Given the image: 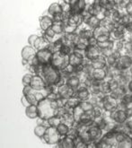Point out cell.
<instances>
[{
  "label": "cell",
  "instance_id": "obj_1",
  "mask_svg": "<svg viewBox=\"0 0 132 148\" xmlns=\"http://www.w3.org/2000/svg\"><path fill=\"white\" fill-rule=\"evenodd\" d=\"M39 118L48 120L50 118L57 116V112L59 108L57 100L52 101L49 98H45L37 104Z\"/></svg>",
  "mask_w": 132,
  "mask_h": 148
},
{
  "label": "cell",
  "instance_id": "obj_2",
  "mask_svg": "<svg viewBox=\"0 0 132 148\" xmlns=\"http://www.w3.org/2000/svg\"><path fill=\"white\" fill-rule=\"evenodd\" d=\"M38 75H41L45 81L47 86L58 85L61 79V73L57 68H55L51 64L42 66Z\"/></svg>",
  "mask_w": 132,
  "mask_h": 148
},
{
  "label": "cell",
  "instance_id": "obj_3",
  "mask_svg": "<svg viewBox=\"0 0 132 148\" xmlns=\"http://www.w3.org/2000/svg\"><path fill=\"white\" fill-rule=\"evenodd\" d=\"M50 64L58 70L62 71L69 65V56L62 55L59 51L56 52V53H53Z\"/></svg>",
  "mask_w": 132,
  "mask_h": 148
},
{
  "label": "cell",
  "instance_id": "obj_4",
  "mask_svg": "<svg viewBox=\"0 0 132 148\" xmlns=\"http://www.w3.org/2000/svg\"><path fill=\"white\" fill-rule=\"evenodd\" d=\"M43 140L46 144L51 145H56L61 139V136L58 132L57 127H48L46 133L43 136Z\"/></svg>",
  "mask_w": 132,
  "mask_h": 148
},
{
  "label": "cell",
  "instance_id": "obj_5",
  "mask_svg": "<svg viewBox=\"0 0 132 148\" xmlns=\"http://www.w3.org/2000/svg\"><path fill=\"white\" fill-rule=\"evenodd\" d=\"M132 66V57L129 55H121L118 59L115 67L120 72L128 71Z\"/></svg>",
  "mask_w": 132,
  "mask_h": 148
},
{
  "label": "cell",
  "instance_id": "obj_6",
  "mask_svg": "<svg viewBox=\"0 0 132 148\" xmlns=\"http://www.w3.org/2000/svg\"><path fill=\"white\" fill-rule=\"evenodd\" d=\"M102 107L103 110L106 111H112L113 110L117 109L118 107V102L119 101L112 97L111 94L104 95L102 99Z\"/></svg>",
  "mask_w": 132,
  "mask_h": 148
},
{
  "label": "cell",
  "instance_id": "obj_7",
  "mask_svg": "<svg viewBox=\"0 0 132 148\" xmlns=\"http://www.w3.org/2000/svg\"><path fill=\"white\" fill-rule=\"evenodd\" d=\"M88 133H89L90 140L91 142H97L103 136V131L96 125L94 122L89 126V129H88Z\"/></svg>",
  "mask_w": 132,
  "mask_h": 148
},
{
  "label": "cell",
  "instance_id": "obj_8",
  "mask_svg": "<svg viewBox=\"0 0 132 148\" xmlns=\"http://www.w3.org/2000/svg\"><path fill=\"white\" fill-rule=\"evenodd\" d=\"M58 93L59 97L64 99H69L71 97H74L76 95V90L70 87L67 84H64L58 87Z\"/></svg>",
  "mask_w": 132,
  "mask_h": 148
},
{
  "label": "cell",
  "instance_id": "obj_9",
  "mask_svg": "<svg viewBox=\"0 0 132 148\" xmlns=\"http://www.w3.org/2000/svg\"><path fill=\"white\" fill-rule=\"evenodd\" d=\"M36 56H37L38 59L40 60L41 65L45 66V65L50 64L53 53H52V52L49 49H43V50L37 51Z\"/></svg>",
  "mask_w": 132,
  "mask_h": 148
},
{
  "label": "cell",
  "instance_id": "obj_10",
  "mask_svg": "<svg viewBox=\"0 0 132 148\" xmlns=\"http://www.w3.org/2000/svg\"><path fill=\"white\" fill-rule=\"evenodd\" d=\"M111 118L112 119L114 122H116L118 124L125 123L128 119L125 110H121L119 109H115L112 111H111Z\"/></svg>",
  "mask_w": 132,
  "mask_h": 148
},
{
  "label": "cell",
  "instance_id": "obj_11",
  "mask_svg": "<svg viewBox=\"0 0 132 148\" xmlns=\"http://www.w3.org/2000/svg\"><path fill=\"white\" fill-rule=\"evenodd\" d=\"M36 54H37V50L34 49V47L30 46V45L24 46L21 51L22 59L28 60V61H30L32 58H33L35 56H36Z\"/></svg>",
  "mask_w": 132,
  "mask_h": 148
},
{
  "label": "cell",
  "instance_id": "obj_12",
  "mask_svg": "<svg viewBox=\"0 0 132 148\" xmlns=\"http://www.w3.org/2000/svg\"><path fill=\"white\" fill-rule=\"evenodd\" d=\"M30 85L34 90H44V89H46V87H47V84H46L45 81L43 80V78L38 75H33L32 83Z\"/></svg>",
  "mask_w": 132,
  "mask_h": 148
},
{
  "label": "cell",
  "instance_id": "obj_13",
  "mask_svg": "<svg viewBox=\"0 0 132 148\" xmlns=\"http://www.w3.org/2000/svg\"><path fill=\"white\" fill-rule=\"evenodd\" d=\"M76 97L82 101L89 100V98L91 96V93L87 87H85L83 84H81L80 86L76 90Z\"/></svg>",
  "mask_w": 132,
  "mask_h": 148
},
{
  "label": "cell",
  "instance_id": "obj_14",
  "mask_svg": "<svg viewBox=\"0 0 132 148\" xmlns=\"http://www.w3.org/2000/svg\"><path fill=\"white\" fill-rule=\"evenodd\" d=\"M39 23H40L41 29L44 32L45 31H47L49 28L52 27V25H53L54 22H53V19H52V17L47 14V15L41 16L40 18V20H39Z\"/></svg>",
  "mask_w": 132,
  "mask_h": 148
},
{
  "label": "cell",
  "instance_id": "obj_15",
  "mask_svg": "<svg viewBox=\"0 0 132 148\" xmlns=\"http://www.w3.org/2000/svg\"><path fill=\"white\" fill-rule=\"evenodd\" d=\"M85 52V58L91 60V61L95 58H97L101 55V49L97 46H95V47L88 46V48L86 49Z\"/></svg>",
  "mask_w": 132,
  "mask_h": 148
},
{
  "label": "cell",
  "instance_id": "obj_16",
  "mask_svg": "<svg viewBox=\"0 0 132 148\" xmlns=\"http://www.w3.org/2000/svg\"><path fill=\"white\" fill-rule=\"evenodd\" d=\"M62 13H63L62 5H61L60 3H58V2L52 3L49 6V8H48V15H50L51 17L59 15V14H61Z\"/></svg>",
  "mask_w": 132,
  "mask_h": 148
},
{
  "label": "cell",
  "instance_id": "obj_17",
  "mask_svg": "<svg viewBox=\"0 0 132 148\" xmlns=\"http://www.w3.org/2000/svg\"><path fill=\"white\" fill-rule=\"evenodd\" d=\"M56 147L58 148H75L74 139L68 137L67 136H61L60 141L56 145Z\"/></svg>",
  "mask_w": 132,
  "mask_h": 148
},
{
  "label": "cell",
  "instance_id": "obj_18",
  "mask_svg": "<svg viewBox=\"0 0 132 148\" xmlns=\"http://www.w3.org/2000/svg\"><path fill=\"white\" fill-rule=\"evenodd\" d=\"M50 44L51 43L50 41H48L43 36H40L38 38V40H36V42H35L33 47L37 51H40V50H43V49H49Z\"/></svg>",
  "mask_w": 132,
  "mask_h": 148
},
{
  "label": "cell",
  "instance_id": "obj_19",
  "mask_svg": "<svg viewBox=\"0 0 132 148\" xmlns=\"http://www.w3.org/2000/svg\"><path fill=\"white\" fill-rule=\"evenodd\" d=\"M25 115L30 119H37L39 118V112H38L37 105L31 104L29 107L25 108Z\"/></svg>",
  "mask_w": 132,
  "mask_h": 148
},
{
  "label": "cell",
  "instance_id": "obj_20",
  "mask_svg": "<svg viewBox=\"0 0 132 148\" xmlns=\"http://www.w3.org/2000/svg\"><path fill=\"white\" fill-rule=\"evenodd\" d=\"M92 77L93 79L95 81H103L105 80V78L107 77V72L105 68H98L93 70L92 73Z\"/></svg>",
  "mask_w": 132,
  "mask_h": 148
},
{
  "label": "cell",
  "instance_id": "obj_21",
  "mask_svg": "<svg viewBox=\"0 0 132 148\" xmlns=\"http://www.w3.org/2000/svg\"><path fill=\"white\" fill-rule=\"evenodd\" d=\"M91 65L94 69H98V68H106V58L102 56V54L94 60L91 61Z\"/></svg>",
  "mask_w": 132,
  "mask_h": 148
},
{
  "label": "cell",
  "instance_id": "obj_22",
  "mask_svg": "<svg viewBox=\"0 0 132 148\" xmlns=\"http://www.w3.org/2000/svg\"><path fill=\"white\" fill-rule=\"evenodd\" d=\"M128 89L127 87H123V86H119L117 89H115L114 91H112L110 94L112 97H114L115 99H117L118 101L121 100L123 98V96L128 92Z\"/></svg>",
  "mask_w": 132,
  "mask_h": 148
},
{
  "label": "cell",
  "instance_id": "obj_23",
  "mask_svg": "<svg viewBox=\"0 0 132 148\" xmlns=\"http://www.w3.org/2000/svg\"><path fill=\"white\" fill-rule=\"evenodd\" d=\"M66 84H67V85H69L70 87H72L73 89H75V90H76L79 86H80V84H81V82H80V79H79V77L76 75V74H74L73 75H71V76H69L67 79V81H66Z\"/></svg>",
  "mask_w": 132,
  "mask_h": 148
},
{
  "label": "cell",
  "instance_id": "obj_24",
  "mask_svg": "<svg viewBox=\"0 0 132 148\" xmlns=\"http://www.w3.org/2000/svg\"><path fill=\"white\" fill-rule=\"evenodd\" d=\"M48 128V126L46 125H41V124H37V126L34 127L33 129V132H34V135L36 136L37 137L39 138H43L44 135L46 133V130Z\"/></svg>",
  "mask_w": 132,
  "mask_h": 148
},
{
  "label": "cell",
  "instance_id": "obj_25",
  "mask_svg": "<svg viewBox=\"0 0 132 148\" xmlns=\"http://www.w3.org/2000/svg\"><path fill=\"white\" fill-rule=\"evenodd\" d=\"M104 35H111V32L107 30L106 27L99 26V27L94 30V37L95 39H97L100 36H104Z\"/></svg>",
  "mask_w": 132,
  "mask_h": 148
},
{
  "label": "cell",
  "instance_id": "obj_26",
  "mask_svg": "<svg viewBox=\"0 0 132 148\" xmlns=\"http://www.w3.org/2000/svg\"><path fill=\"white\" fill-rule=\"evenodd\" d=\"M80 102H81V101L76 97V95H75L74 97H71V98L67 99V101L66 105H65V108L73 110L74 108L78 106L79 104H80Z\"/></svg>",
  "mask_w": 132,
  "mask_h": 148
},
{
  "label": "cell",
  "instance_id": "obj_27",
  "mask_svg": "<svg viewBox=\"0 0 132 148\" xmlns=\"http://www.w3.org/2000/svg\"><path fill=\"white\" fill-rule=\"evenodd\" d=\"M51 28L55 32L57 35H63L64 34V23L63 22H54Z\"/></svg>",
  "mask_w": 132,
  "mask_h": 148
},
{
  "label": "cell",
  "instance_id": "obj_28",
  "mask_svg": "<svg viewBox=\"0 0 132 148\" xmlns=\"http://www.w3.org/2000/svg\"><path fill=\"white\" fill-rule=\"evenodd\" d=\"M100 23H101V20L98 18L97 16H92L91 18H90V20L88 21V23L86 24H87L88 27H89L90 29H92L94 31V29L99 27V26H100Z\"/></svg>",
  "mask_w": 132,
  "mask_h": 148
},
{
  "label": "cell",
  "instance_id": "obj_29",
  "mask_svg": "<svg viewBox=\"0 0 132 148\" xmlns=\"http://www.w3.org/2000/svg\"><path fill=\"white\" fill-rule=\"evenodd\" d=\"M83 60L82 58H78L77 56H76L74 53L70 54L69 55V65H71L73 66H80L83 64Z\"/></svg>",
  "mask_w": 132,
  "mask_h": 148
},
{
  "label": "cell",
  "instance_id": "obj_30",
  "mask_svg": "<svg viewBox=\"0 0 132 148\" xmlns=\"http://www.w3.org/2000/svg\"><path fill=\"white\" fill-rule=\"evenodd\" d=\"M84 111L85 110L81 108L80 105H78L73 109V117H74V120L76 123H79V121H80V117L83 114Z\"/></svg>",
  "mask_w": 132,
  "mask_h": 148
},
{
  "label": "cell",
  "instance_id": "obj_31",
  "mask_svg": "<svg viewBox=\"0 0 132 148\" xmlns=\"http://www.w3.org/2000/svg\"><path fill=\"white\" fill-rule=\"evenodd\" d=\"M100 89H101V92L104 95H107V94H110L111 92V87H110V84L108 81H102L101 84H100Z\"/></svg>",
  "mask_w": 132,
  "mask_h": 148
},
{
  "label": "cell",
  "instance_id": "obj_32",
  "mask_svg": "<svg viewBox=\"0 0 132 148\" xmlns=\"http://www.w3.org/2000/svg\"><path fill=\"white\" fill-rule=\"evenodd\" d=\"M69 129H70V127H68L67 124L63 123V122H61L58 127H57V130H58V132L59 133V135L61 136H67V132L69 131Z\"/></svg>",
  "mask_w": 132,
  "mask_h": 148
},
{
  "label": "cell",
  "instance_id": "obj_33",
  "mask_svg": "<svg viewBox=\"0 0 132 148\" xmlns=\"http://www.w3.org/2000/svg\"><path fill=\"white\" fill-rule=\"evenodd\" d=\"M61 122H62V119L58 116H54V117H51L48 119V124L50 127H57Z\"/></svg>",
  "mask_w": 132,
  "mask_h": 148
},
{
  "label": "cell",
  "instance_id": "obj_34",
  "mask_svg": "<svg viewBox=\"0 0 132 148\" xmlns=\"http://www.w3.org/2000/svg\"><path fill=\"white\" fill-rule=\"evenodd\" d=\"M117 148H132V138L129 136L121 143L118 144Z\"/></svg>",
  "mask_w": 132,
  "mask_h": 148
},
{
  "label": "cell",
  "instance_id": "obj_35",
  "mask_svg": "<svg viewBox=\"0 0 132 148\" xmlns=\"http://www.w3.org/2000/svg\"><path fill=\"white\" fill-rule=\"evenodd\" d=\"M73 51H74V48L71 47V46H69V45H62V47H61L59 52L62 55H65V56H69L70 54H72L73 53Z\"/></svg>",
  "mask_w": 132,
  "mask_h": 148
},
{
  "label": "cell",
  "instance_id": "obj_36",
  "mask_svg": "<svg viewBox=\"0 0 132 148\" xmlns=\"http://www.w3.org/2000/svg\"><path fill=\"white\" fill-rule=\"evenodd\" d=\"M79 105L81 106V108L85 110V111H90L94 109V106L93 105V104L89 101H82L80 102V104Z\"/></svg>",
  "mask_w": 132,
  "mask_h": 148
},
{
  "label": "cell",
  "instance_id": "obj_37",
  "mask_svg": "<svg viewBox=\"0 0 132 148\" xmlns=\"http://www.w3.org/2000/svg\"><path fill=\"white\" fill-rule=\"evenodd\" d=\"M97 47L100 49H113V40H110L107 41L103 42H98Z\"/></svg>",
  "mask_w": 132,
  "mask_h": 148
},
{
  "label": "cell",
  "instance_id": "obj_38",
  "mask_svg": "<svg viewBox=\"0 0 132 148\" xmlns=\"http://www.w3.org/2000/svg\"><path fill=\"white\" fill-rule=\"evenodd\" d=\"M33 75H32V73H27V74H25V75H23V79H22V83H23V86L30 85V84H31Z\"/></svg>",
  "mask_w": 132,
  "mask_h": 148
},
{
  "label": "cell",
  "instance_id": "obj_39",
  "mask_svg": "<svg viewBox=\"0 0 132 148\" xmlns=\"http://www.w3.org/2000/svg\"><path fill=\"white\" fill-rule=\"evenodd\" d=\"M124 48V40H115L113 41V50L121 52Z\"/></svg>",
  "mask_w": 132,
  "mask_h": 148
},
{
  "label": "cell",
  "instance_id": "obj_40",
  "mask_svg": "<svg viewBox=\"0 0 132 148\" xmlns=\"http://www.w3.org/2000/svg\"><path fill=\"white\" fill-rule=\"evenodd\" d=\"M118 61V58L116 57H114L112 54L106 58V65L107 66H115Z\"/></svg>",
  "mask_w": 132,
  "mask_h": 148
},
{
  "label": "cell",
  "instance_id": "obj_41",
  "mask_svg": "<svg viewBox=\"0 0 132 148\" xmlns=\"http://www.w3.org/2000/svg\"><path fill=\"white\" fill-rule=\"evenodd\" d=\"M74 141H75V148H87L88 144L84 140H82L79 136L76 139H75Z\"/></svg>",
  "mask_w": 132,
  "mask_h": 148
},
{
  "label": "cell",
  "instance_id": "obj_42",
  "mask_svg": "<svg viewBox=\"0 0 132 148\" xmlns=\"http://www.w3.org/2000/svg\"><path fill=\"white\" fill-rule=\"evenodd\" d=\"M67 136H68V137H70V138H72V139H76L79 136H78V131H77V129L76 128V127H70V129H69V131L67 132Z\"/></svg>",
  "mask_w": 132,
  "mask_h": 148
},
{
  "label": "cell",
  "instance_id": "obj_43",
  "mask_svg": "<svg viewBox=\"0 0 132 148\" xmlns=\"http://www.w3.org/2000/svg\"><path fill=\"white\" fill-rule=\"evenodd\" d=\"M32 90H31V92L28 94H26L25 96H26V98H27V100L29 101V102L31 104H34V105H37L39 102H38L36 97H35V95L32 92Z\"/></svg>",
  "mask_w": 132,
  "mask_h": 148
},
{
  "label": "cell",
  "instance_id": "obj_44",
  "mask_svg": "<svg viewBox=\"0 0 132 148\" xmlns=\"http://www.w3.org/2000/svg\"><path fill=\"white\" fill-rule=\"evenodd\" d=\"M39 37L40 36L37 35V34H32V35H30L29 38H28V44L30 46H32L33 47L34 44H35V42H36V40H38Z\"/></svg>",
  "mask_w": 132,
  "mask_h": 148
},
{
  "label": "cell",
  "instance_id": "obj_45",
  "mask_svg": "<svg viewBox=\"0 0 132 148\" xmlns=\"http://www.w3.org/2000/svg\"><path fill=\"white\" fill-rule=\"evenodd\" d=\"M113 52V49H101V54L102 56H104L105 58H108L109 56H111Z\"/></svg>",
  "mask_w": 132,
  "mask_h": 148
},
{
  "label": "cell",
  "instance_id": "obj_46",
  "mask_svg": "<svg viewBox=\"0 0 132 148\" xmlns=\"http://www.w3.org/2000/svg\"><path fill=\"white\" fill-rule=\"evenodd\" d=\"M21 102H22V105L24 107V108H27L31 105V103L29 102V101L27 100V98H26L25 95H23V96L21 98Z\"/></svg>",
  "mask_w": 132,
  "mask_h": 148
},
{
  "label": "cell",
  "instance_id": "obj_47",
  "mask_svg": "<svg viewBox=\"0 0 132 148\" xmlns=\"http://www.w3.org/2000/svg\"><path fill=\"white\" fill-rule=\"evenodd\" d=\"M97 44H98V41H97V40H96L94 36L92 38H90L89 40H88V45H89V46L95 47V46H97Z\"/></svg>",
  "mask_w": 132,
  "mask_h": 148
},
{
  "label": "cell",
  "instance_id": "obj_48",
  "mask_svg": "<svg viewBox=\"0 0 132 148\" xmlns=\"http://www.w3.org/2000/svg\"><path fill=\"white\" fill-rule=\"evenodd\" d=\"M125 113H126L128 119H132V106L127 108L126 110H125Z\"/></svg>",
  "mask_w": 132,
  "mask_h": 148
},
{
  "label": "cell",
  "instance_id": "obj_49",
  "mask_svg": "<svg viewBox=\"0 0 132 148\" xmlns=\"http://www.w3.org/2000/svg\"><path fill=\"white\" fill-rule=\"evenodd\" d=\"M125 29H126V32L132 34V22L125 25Z\"/></svg>",
  "mask_w": 132,
  "mask_h": 148
},
{
  "label": "cell",
  "instance_id": "obj_50",
  "mask_svg": "<svg viewBox=\"0 0 132 148\" xmlns=\"http://www.w3.org/2000/svg\"><path fill=\"white\" fill-rule=\"evenodd\" d=\"M127 89H128V91H129L130 93H132V79L129 82L128 86H127Z\"/></svg>",
  "mask_w": 132,
  "mask_h": 148
},
{
  "label": "cell",
  "instance_id": "obj_51",
  "mask_svg": "<svg viewBox=\"0 0 132 148\" xmlns=\"http://www.w3.org/2000/svg\"><path fill=\"white\" fill-rule=\"evenodd\" d=\"M130 99H131V103H132V93L130 94Z\"/></svg>",
  "mask_w": 132,
  "mask_h": 148
},
{
  "label": "cell",
  "instance_id": "obj_52",
  "mask_svg": "<svg viewBox=\"0 0 132 148\" xmlns=\"http://www.w3.org/2000/svg\"><path fill=\"white\" fill-rule=\"evenodd\" d=\"M130 4L132 5V0H130Z\"/></svg>",
  "mask_w": 132,
  "mask_h": 148
}]
</instances>
